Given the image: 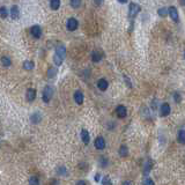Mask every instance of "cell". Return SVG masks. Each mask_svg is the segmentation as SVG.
Masks as SVG:
<instances>
[{
  "mask_svg": "<svg viewBox=\"0 0 185 185\" xmlns=\"http://www.w3.org/2000/svg\"><path fill=\"white\" fill-rule=\"evenodd\" d=\"M179 4L180 6H184L185 7V0H179Z\"/></svg>",
  "mask_w": 185,
  "mask_h": 185,
  "instance_id": "obj_39",
  "label": "cell"
},
{
  "mask_svg": "<svg viewBox=\"0 0 185 185\" xmlns=\"http://www.w3.org/2000/svg\"><path fill=\"white\" fill-rule=\"evenodd\" d=\"M66 58V46L64 44H58L54 50V54H53V62L56 66H60L64 60Z\"/></svg>",
  "mask_w": 185,
  "mask_h": 185,
  "instance_id": "obj_1",
  "label": "cell"
},
{
  "mask_svg": "<svg viewBox=\"0 0 185 185\" xmlns=\"http://www.w3.org/2000/svg\"><path fill=\"white\" fill-rule=\"evenodd\" d=\"M96 87L101 91H105V90H108V88H109V81L107 80L105 78H101L96 82Z\"/></svg>",
  "mask_w": 185,
  "mask_h": 185,
  "instance_id": "obj_11",
  "label": "cell"
},
{
  "mask_svg": "<svg viewBox=\"0 0 185 185\" xmlns=\"http://www.w3.org/2000/svg\"><path fill=\"white\" fill-rule=\"evenodd\" d=\"M42 28H41V26H38V24H34V26H31V28H30V35L33 36L34 38H36V39H38V38L42 37Z\"/></svg>",
  "mask_w": 185,
  "mask_h": 185,
  "instance_id": "obj_8",
  "label": "cell"
},
{
  "mask_svg": "<svg viewBox=\"0 0 185 185\" xmlns=\"http://www.w3.org/2000/svg\"><path fill=\"white\" fill-rule=\"evenodd\" d=\"M10 18L13 20H16L20 18V10H19V6L16 5H13L12 7H10Z\"/></svg>",
  "mask_w": 185,
  "mask_h": 185,
  "instance_id": "obj_14",
  "label": "cell"
},
{
  "mask_svg": "<svg viewBox=\"0 0 185 185\" xmlns=\"http://www.w3.org/2000/svg\"><path fill=\"white\" fill-rule=\"evenodd\" d=\"M102 184L103 185H112V182H111V178L109 176H104L102 178Z\"/></svg>",
  "mask_w": 185,
  "mask_h": 185,
  "instance_id": "obj_29",
  "label": "cell"
},
{
  "mask_svg": "<svg viewBox=\"0 0 185 185\" xmlns=\"http://www.w3.org/2000/svg\"><path fill=\"white\" fill-rule=\"evenodd\" d=\"M41 120H42V115H41V112H38V111L34 112V114L30 116V122L33 124L41 123Z\"/></svg>",
  "mask_w": 185,
  "mask_h": 185,
  "instance_id": "obj_16",
  "label": "cell"
},
{
  "mask_svg": "<svg viewBox=\"0 0 185 185\" xmlns=\"http://www.w3.org/2000/svg\"><path fill=\"white\" fill-rule=\"evenodd\" d=\"M0 62L4 67H10L12 65V59L8 56H2L0 58Z\"/></svg>",
  "mask_w": 185,
  "mask_h": 185,
  "instance_id": "obj_20",
  "label": "cell"
},
{
  "mask_svg": "<svg viewBox=\"0 0 185 185\" xmlns=\"http://www.w3.org/2000/svg\"><path fill=\"white\" fill-rule=\"evenodd\" d=\"M75 185H87V183H86L85 180H78Z\"/></svg>",
  "mask_w": 185,
  "mask_h": 185,
  "instance_id": "obj_34",
  "label": "cell"
},
{
  "mask_svg": "<svg viewBox=\"0 0 185 185\" xmlns=\"http://www.w3.org/2000/svg\"><path fill=\"white\" fill-rule=\"evenodd\" d=\"M53 94H54V89H53L52 86H45L44 87V89L42 91V100L44 103H49L50 101L52 100L53 97Z\"/></svg>",
  "mask_w": 185,
  "mask_h": 185,
  "instance_id": "obj_2",
  "label": "cell"
},
{
  "mask_svg": "<svg viewBox=\"0 0 185 185\" xmlns=\"http://www.w3.org/2000/svg\"><path fill=\"white\" fill-rule=\"evenodd\" d=\"M57 184H58V180L52 179V180H51V184H50V185H57Z\"/></svg>",
  "mask_w": 185,
  "mask_h": 185,
  "instance_id": "obj_38",
  "label": "cell"
},
{
  "mask_svg": "<svg viewBox=\"0 0 185 185\" xmlns=\"http://www.w3.org/2000/svg\"><path fill=\"white\" fill-rule=\"evenodd\" d=\"M168 15L175 23H178L179 22V13H178V10L176 6H169L168 7Z\"/></svg>",
  "mask_w": 185,
  "mask_h": 185,
  "instance_id": "obj_4",
  "label": "cell"
},
{
  "mask_svg": "<svg viewBox=\"0 0 185 185\" xmlns=\"http://www.w3.org/2000/svg\"><path fill=\"white\" fill-rule=\"evenodd\" d=\"M143 185H155V183H154V180L151 177H146L143 179Z\"/></svg>",
  "mask_w": 185,
  "mask_h": 185,
  "instance_id": "obj_30",
  "label": "cell"
},
{
  "mask_svg": "<svg viewBox=\"0 0 185 185\" xmlns=\"http://www.w3.org/2000/svg\"><path fill=\"white\" fill-rule=\"evenodd\" d=\"M115 112H116V116H117L119 119L126 118V116H127V108L123 104H119L116 107Z\"/></svg>",
  "mask_w": 185,
  "mask_h": 185,
  "instance_id": "obj_6",
  "label": "cell"
},
{
  "mask_svg": "<svg viewBox=\"0 0 185 185\" xmlns=\"http://www.w3.org/2000/svg\"><path fill=\"white\" fill-rule=\"evenodd\" d=\"M94 146H95L96 149H99V151H103L105 148V139L103 137H97L95 139V141H94Z\"/></svg>",
  "mask_w": 185,
  "mask_h": 185,
  "instance_id": "obj_13",
  "label": "cell"
},
{
  "mask_svg": "<svg viewBox=\"0 0 185 185\" xmlns=\"http://www.w3.org/2000/svg\"><path fill=\"white\" fill-rule=\"evenodd\" d=\"M81 140H82V143H85V145H88V143H90V134L89 132L86 130V128H83V130H81Z\"/></svg>",
  "mask_w": 185,
  "mask_h": 185,
  "instance_id": "obj_15",
  "label": "cell"
},
{
  "mask_svg": "<svg viewBox=\"0 0 185 185\" xmlns=\"http://www.w3.org/2000/svg\"><path fill=\"white\" fill-rule=\"evenodd\" d=\"M171 112V107L168 102H163L161 105H160V116L161 117H167L169 116Z\"/></svg>",
  "mask_w": 185,
  "mask_h": 185,
  "instance_id": "obj_7",
  "label": "cell"
},
{
  "mask_svg": "<svg viewBox=\"0 0 185 185\" xmlns=\"http://www.w3.org/2000/svg\"><path fill=\"white\" fill-rule=\"evenodd\" d=\"M49 5H50V8L52 10H58L62 6V1L60 0H50Z\"/></svg>",
  "mask_w": 185,
  "mask_h": 185,
  "instance_id": "obj_18",
  "label": "cell"
},
{
  "mask_svg": "<svg viewBox=\"0 0 185 185\" xmlns=\"http://www.w3.org/2000/svg\"><path fill=\"white\" fill-rule=\"evenodd\" d=\"M36 95H37V91H36L35 88H28L27 91H26V100L31 103V102L35 101Z\"/></svg>",
  "mask_w": 185,
  "mask_h": 185,
  "instance_id": "obj_12",
  "label": "cell"
},
{
  "mask_svg": "<svg viewBox=\"0 0 185 185\" xmlns=\"http://www.w3.org/2000/svg\"><path fill=\"white\" fill-rule=\"evenodd\" d=\"M141 12V6L137 2H130L128 4V16L130 18H137V15Z\"/></svg>",
  "mask_w": 185,
  "mask_h": 185,
  "instance_id": "obj_3",
  "label": "cell"
},
{
  "mask_svg": "<svg viewBox=\"0 0 185 185\" xmlns=\"http://www.w3.org/2000/svg\"><path fill=\"white\" fill-rule=\"evenodd\" d=\"M100 177H101V175H100V174H96V175H95V177H94V179H95L96 182H100Z\"/></svg>",
  "mask_w": 185,
  "mask_h": 185,
  "instance_id": "obj_35",
  "label": "cell"
},
{
  "mask_svg": "<svg viewBox=\"0 0 185 185\" xmlns=\"http://www.w3.org/2000/svg\"><path fill=\"white\" fill-rule=\"evenodd\" d=\"M152 166H153L152 160H147V161H146V163H145V170H143L145 175H147L148 172L152 170Z\"/></svg>",
  "mask_w": 185,
  "mask_h": 185,
  "instance_id": "obj_27",
  "label": "cell"
},
{
  "mask_svg": "<svg viewBox=\"0 0 185 185\" xmlns=\"http://www.w3.org/2000/svg\"><path fill=\"white\" fill-rule=\"evenodd\" d=\"M57 171H58V174H59V175H65V174L67 172L66 168H65V167H59Z\"/></svg>",
  "mask_w": 185,
  "mask_h": 185,
  "instance_id": "obj_31",
  "label": "cell"
},
{
  "mask_svg": "<svg viewBox=\"0 0 185 185\" xmlns=\"http://www.w3.org/2000/svg\"><path fill=\"white\" fill-rule=\"evenodd\" d=\"M177 141L180 145H185V128H180L177 132Z\"/></svg>",
  "mask_w": 185,
  "mask_h": 185,
  "instance_id": "obj_17",
  "label": "cell"
},
{
  "mask_svg": "<svg viewBox=\"0 0 185 185\" xmlns=\"http://www.w3.org/2000/svg\"><path fill=\"white\" fill-rule=\"evenodd\" d=\"M157 15H159L160 18H167V16H168V7H166V6L160 7V8L157 10Z\"/></svg>",
  "mask_w": 185,
  "mask_h": 185,
  "instance_id": "obj_23",
  "label": "cell"
},
{
  "mask_svg": "<svg viewBox=\"0 0 185 185\" xmlns=\"http://www.w3.org/2000/svg\"><path fill=\"white\" fill-rule=\"evenodd\" d=\"M56 75H57V68L56 67H49L48 72H46V76L49 79H53V78H56Z\"/></svg>",
  "mask_w": 185,
  "mask_h": 185,
  "instance_id": "obj_22",
  "label": "cell"
},
{
  "mask_svg": "<svg viewBox=\"0 0 185 185\" xmlns=\"http://www.w3.org/2000/svg\"><path fill=\"white\" fill-rule=\"evenodd\" d=\"M22 67H23V70H26V71H33L34 68H35V62L33 60H26V62H23Z\"/></svg>",
  "mask_w": 185,
  "mask_h": 185,
  "instance_id": "obj_19",
  "label": "cell"
},
{
  "mask_svg": "<svg viewBox=\"0 0 185 185\" xmlns=\"http://www.w3.org/2000/svg\"><path fill=\"white\" fill-rule=\"evenodd\" d=\"M119 4H122V5H124V4H127L128 0H117Z\"/></svg>",
  "mask_w": 185,
  "mask_h": 185,
  "instance_id": "obj_36",
  "label": "cell"
},
{
  "mask_svg": "<svg viewBox=\"0 0 185 185\" xmlns=\"http://www.w3.org/2000/svg\"><path fill=\"white\" fill-rule=\"evenodd\" d=\"M81 5H82V0H70V6L74 10L80 8Z\"/></svg>",
  "mask_w": 185,
  "mask_h": 185,
  "instance_id": "obj_24",
  "label": "cell"
},
{
  "mask_svg": "<svg viewBox=\"0 0 185 185\" xmlns=\"http://www.w3.org/2000/svg\"><path fill=\"white\" fill-rule=\"evenodd\" d=\"M183 56H184V59H185V51H184V54H183Z\"/></svg>",
  "mask_w": 185,
  "mask_h": 185,
  "instance_id": "obj_40",
  "label": "cell"
},
{
  "mask_svg": "<svg viewBox=\"0 0 185 185\" xmlns=\"http://www.w3.org/2000/svg\"><path fill=\"white\" fill-rule=\"evenodd\" d=\"M119 156L120 157H127L128 156V148L127 146H125V145H122L120 147H119Z\"/></svg>",
  "mask_w": 185,
  "mask_h": 185,
  "instance_id": "obj_21",
  "label": "cell"
},
{
  "mask_svg": "<svg viewBox=\"0 0 185 185\" xmlns=\"http://www.w3.org/2000/svg\"><path fill=\"white\" fill-rule=\"evenodd\" d=\"M93 2H94V5H95L96 7H101V6L103 5L104 0H93Z\"/></svg>",
  "mask_w": 185,
  "mask_h": 185,
  "instance_id": "obj_33",
  "label": "cell"
},
{
  "mask_svg": "<svg viewBox=\"0 0 185 185\" xmlns=\"http://www.w3.org/2000/svg\"><path fill=\"white\" fill-rule=\"evenodd\" d=\"M79 28V21L75 19V18H70V19H67L66 21V29L68 31H75L76 29Z\"/></svg>",
  "mask_w": 185,
  "mask_h": 185,
  "instance_id": "obj_5",
  "label": "cell"
},
{
  "mask_svg": "<svg viewBox=\"0 0 185 185\" xmlns=\"http://www.w3.org/2000/svg\"><path fill=\"white\" fill-rule=\"evenodd\" d=\"M29 185H39V179L36 176H31L29 178Z\"/></svg>",
  "mask_w": 185,
  "mask_h": 185,
  "instance_id": "obj_28",
  "label": "cell"
},
{
  "mask_svg": "<svg viewBox=\"0 0 185 185\" xmlns=\"http://www.w3.org/2000/svg\"><path fill=\"white\" fill-rule=\"evenodd\" d=\"M8 15H10V12L7 10V7L1 6V7H0V18H1V19H6Z\"/></svg>",
  "mask_w": 185,
  "mask_h": 185,
  "instance_id": "obj_25",
  "label": "cell"
},
{
  "mask_svg": "<svg viewBox=\"0 0 185 185\" xmlns=\"http://www.w3.org/2000/svg\"><path fill=\"white\" fill-rule=\"evenodd\" d=\"M122 185H133V184H132V182H130V180H125V182H123Z\"/></svg>",
  "mask_w": 185,
  "mask_h": 185,
  "instance_id": "obj_37",
  "label": "cell"
},
{
  "mask_svg": "<svg viewBox=\"0 0 185 185\" xmlns=\"http://www.w3.org/2000/svg\"><path fill=\"white\" fill-rule=\"evenodd\" d=\"M172 100H174L175 103H180L182 100H183L182 94H180L179 91H174V94H172Z\"/></svg>",
  "mask_w": 185,
  "mask_h": 185,
  "instance_id": "obj_26",
  "label": "cell"
},
{
  "mask_svg": "<svg viewBox=\"0 0 185 185\" xmlns=\"http://www.w3.org/2000/svg\"><path fill=\"white\" fill-rule=\"evenodd\" d=\"M90 59L94 64H99L103 60V53L99 51V50H93L91 54H90Z\"/></svg>",
  "mask_w": 185,
  "mask_h": 185,
  "instance_id": "obj_9",
  "label": "cell"
},
{
  "mask_svg": "<svg viewBox=\"0 0 185 185\" xmlns=\"http://www.w3.org/2000/svg\"><path fill=\"white\" fill-rule=\"evenodd\" d=\"M73 100H74V102H75L78 105H81L83 103V101H85V95H83L82 90L76 89L75 91H74V94H73Z\"/></svg>",
  "mask_w": 185,
  "mask_h": 185,
  "instance_id": "obj_10",
  "label": "cell"
},
{
  "mask_svg": "<svg viewBox=\"0 0 185 185\" xmlns=\"http://www.w3.org/2000/svg\"><path fill=\"white\" fill-rule=\"evenodd\" d=\"M123 79L125 80V83H126L130 88H132V82H131V80H130V78H127L126 75H123Z\"/></svg>",
  "mask_w": 185,
  "mask_h": 185,
  "instance_id": "obj_32",
  "label": "cell"
}]
</instances>
